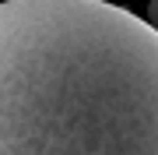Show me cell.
Masks as SVG:
<instances>
[{
    "label": "cell",
    "instance_id": "cell-2",
    "mask_svg": "<svg viewBox=\"0 0 158 155\" xmlns=\"http://www.w3.org/2000/svg\"><path fill=\"white\" fill-rule=\"evenodd\" d=\"M144 21L158 32V0H151V4H148V18H144Z\"/></svg>",
    "mask_w": 158,
    "mask_h": 155
},
{
    "label": "cell",
    "instance_id": "cell-1",
    "mask_svg": "<svg viewBox=\"0 0 158 155\" xmlns=\"http://www.w3.org/2000/svg\"><path fill=\"white\" fill-rule=\"evenodd\" d=\"M0 155H158V32L109 0H0Z\"/></svg>",
    "mask_w": 158,
    "mask_h": 155
}]
</instances>
